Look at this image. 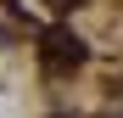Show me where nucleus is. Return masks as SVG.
Segmentation results:
<instances>
[{
	"label": "nucleus",
	"instance_id": "f257e3e1",
	"mask_svg": "<svg viewBox=\"0 0 123 118\" xmlns=\"http://www.w3.org/2000/svg\"><path fill=\"white\" fill-rule=\"evenodd\" d=\"M84 39L67 34V28H50L45 34V45H39V62H45V73H73V68H84Z\"/></svg>",
	"mask_w": 123,
	"mask_h": 118
}]
</instances>
